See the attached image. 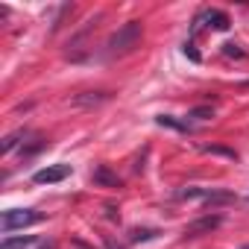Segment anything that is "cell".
<instances>
[{
	"mask_svg": "<svg viewBox=\"0 0 249 249\" xmlns=\"http://www.w3.org/2000/svg\"><path fill=\"white\" fill-rule=\"evenodd\" d=\"M141 21H126L117 33H111L108 36V41H106V53L108 56H123V53H129V50H135L138 47V41H141Z\"/></svg>",
	"mask_w": 249,
	"mask_h": 249,
	"instance_id": "6da1fadb",
	"label": "cell"
},
{
	"mask_svg": "<svg viewBox=\"0 0 249 249\" xmlns=\"http://www.w3.org/2000/svg\"><path fill=\"white\" fill-rule=\"evenodd\" d=\"M38 220H41V214L33 211V208H9V211H3V217H0V229L9 234V231H15V229L33 226V223H38Z\"/></svg>",
	"mask_w": 249,
	"mask_h": 249,
	"instance_id": "7a4b0ae2",
	"label": "cell"
},
{
	"mask_svg": "<svg viewBox=\"0 0 249 249\" xmlns=\"http://www.w3.org/2000/svg\"><path fill=\"white\" fill-rule=\"evenodd\" d=\"M71 176V164H53V167H41L33 173V182L36 185H56L62 179Z\"/></svg>",
	"mask_w": 249,
	"mask_h": 249,
	"instance_id": "3957f363",
	"label": "cell"
},
{
	"mask_svg": "<svg viewBox=\"0 0 249 249\" xmlns=\"http://www.w3.org/2000/svg\"><path fill=\"white\" fill-rule=\"evenodd\" d=\"M220 223H223V217H220V214H205V217H199V220L188 223L182 234H185V237H199V234H208V231H214Z\"/></svg>",
	"mask_w": 249,
	"mask_h": 249,
	"instance_id": "277c9868",
	"label": "cell"
},
{
	"mask_svg": "<svg viewBox=\"0 0 249 249\" xmlns=\"http://www.w3.org/2000/svg\"><path fill=\"white\" fill-rule=\"evenodd\" d=\"M199 18L208 21V27H214V30H229V15L220 12V9H205Z\"/></svg>",
	"mask_w": 249,
	"mask_h": 249,
	"instance_id": "5b68a950",
	"label": "cell"
},
{
	"mask_svg": "<svg viewBox=\"0 0 249 249\" xmlns=\"http://www.w3.org/2000/svg\"><path fill=\"white\" fill-rule=\"evenodd\" d=\"M91 179H94L97 185H106V188H120V176H114L108 167H97Z\"/></svg>",
	"mask_w": 249,
	"mask_h": 249,
	"instance_id": "8992f818",
	"label": "cell"
},
{
	"mask_svg": "<svg viewBox=\"0 0 249 249\" xmlns=\"http://www.w3.org/2000/svg\"><path fill=\"white\" fill-rule=\"evenodd\" d=\"M38 240L33 234H24V237H6L3 243H0V249H33Z\"/></svg>",
	"mask_w": 249,
	"mask_h": 249,
	"instance_id": "52a82bcc",
	"label": "cell"
},
{
	"mask_svg": "<svg viewBox=\"0 0 249 249\" xmlns=\"http://www.w3.org/2000/svg\"><path fill=\"white\" fill-rule=\"evenodd\" d=\"M106 100H108L106 91H85V94H79L73 103H76V106H100V103H106Z\"/></svg>",
	"mask_w": 249,
	"mask_h": 249,
	"instance_id": "ba28073f",
	"label": "cell"
},
{
	"mask_svg": "<svg viewBox=\"0 0 249 249\" xmlns=\"http://www.w3.org/2000/svg\"><path fill=\"white\" fill-rule=\"evenodd\" d=\"M21 138H27V129H15V132H9V135L3 138V147H0V150H3V156H9V153L21 144Z\"/></svg>",
	"mask_w": 249,
	"mask_h": 249,
	"instance_id": "9c48e42d",
	"label": "cell"
},
{
	"mask_svg": "<svg viewBox=\"0 0 249 249\" xmlns=\"http://www.w3.org/2000/svg\"><path fill=\"white\" fill-rule=\"evenodd\" d=\"M223 202H234V194H229V191H208V196H205V205H223Z\"/></svg>",
	"mask_w": 249,
	"mask_h": 249,
	"instance_id": "30bf717a",
	"label": "cell"
},
{
	"mask_svg": "<svg viewBox=\"0 0 249 249\" xmlns=\"http://www.w3.org/2000/svg\"><path fill=\"white\" fill-rule=\"evenodd\" d=\"M159 126H170V129H179V132H191V123L188 120L182 123V120H173L170 114H161L159 117Z\"/></svg>",
	"mask_w": 249,
	"mask_h": 249,
	"instance_id": "8fae6325",
	"label": "cell"
},
{
	"mask_svg": "<svg viewBox=\"0 0 249 249\" xmlns=\"http://www.w3.org/2000/svg\"><path fill=\"white\" fill-rule=\"evenodd\" d=\"M159 234V229H132L129 231V240L132 243H141V240H153Z\"/></svg>",
	"mask_w": 249,
	"mask_h": 249,
	"instance_id": "7c38bea8",
	"label": "cell"
},
{
	"mask_svg": "<svg viewBox=\"0 0 249 249\" xmlns=\"http://www.w3.org/2000/svg\"><path fill=\"white\" fill-rule=\"evenodd\" d=\"M188 117H194V120H208V117H214V108H211V106H199V108H194Z\"/></svg>",
	"mask_w": 249,
	"mask_h": 249,
	"instance_id": "4fadbf2b",
	"label": "cell"
},
{
	"mask_svg": "<svg viewBox=\"0 0 249 249\" xmlns=\"http://www.w3.org/2000/svg\"><path fill=\"white\" fill-rule=\"evenodd\" d=\"M205 153H214V156H226V159H237L234 150H226V147H205Z\"/></svg>",
	"mask_w": 249,
	"mask_h": 249,
	"instance_id": "5bb4252c",
	"label": "cell"
},
{
	"mask_svg": "<svg viewBox=\"0 0 249 249\" xmlns=\"http://www.w3.org/2000/svg\"><path fill=\"white\" fill-rule=\"evenodd\" d=\"M223 53H226V56H237V59L243 56V50H240V44H223Z\"/></svg>",
	"mask_w": 249,
	"mask_h": 249,
	"instance_id": "9a60e30c",
	"label": "cell"
},
{
	"mask_svg": "<svg viewBox=\"0 0 249 249\" xmlns=\"http://www.w3.org/2000/svg\"><path fill=\"white\" fill-rule=\"evenodd\" d=\"M185 56H191L194 62H199V53L194 50V44H191V41H185Z\"/></svg>",
	"mask_w": 249,
	"mask_h": 249,
	"instance_id": "2e32d148",
	"label": "cell"
},
{
	"mask_svg": "<svg viewBox=\"0 0 249 249\" xmlns=\"http://www.w3.org/2000/svg\"><path fill=\"white\" fill-rule=\"evenodd\" d=\"M106 249H123V246H117V243H114L111 237H106Z\"/></svg>",
	"mask_w": 249,
	"mask_h": 249,
	"instance_id": "e0dca14e",
	"label": "cell"
},
{
	"mask_svg": "<svg viewBox=\"0 0 249 249\" xmlns=\"http://www.w3.org/2000/svg\"><path fill=\"white\" fill-rule=\"evenodd\" d=\"M243 249H249V243H246V246H243Z\"/></svg>",
	"mask_w": 249,
	"mask_h": 249,
	"instance_id": "ac0fdd59",
	"label": "cell"
}]
</instances>
